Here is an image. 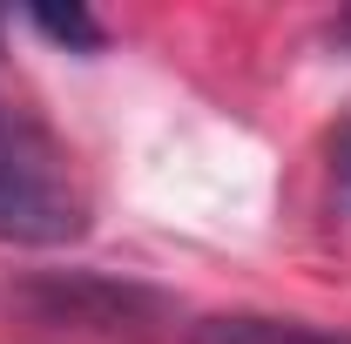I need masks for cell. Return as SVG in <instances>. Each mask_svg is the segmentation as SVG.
Returning a JSON list of instances; mask_svg holds the SVG:
<instances>
[{
  "mask_svg": "<svg viewBox=\"0 0 351 344\" xmlns=\"http://www.w3.org/2000/svg\"><path fill=\"white\" fill-rule=\"evenodd\" d=\"M88 230V189L68 142L34 108L0 95V243L54 250Z\"/></svg>",
  "mask_w": 351,
  "mask_h": 344,
  "instance_id": "1",
  "label": "cell"
},
{
  "mask_svg": "<svg viewBox=\"0 0 351 344\" xmlns=\"http://www.w3.org/2000/svg\"><path fill=\"white\" fill-rule=\"evenodd\" d=\"M34 27H41L47 41H61V47H88V54L108 41V27H101L95 14H82V7H68V14H61V7H34Z\"/></svg>",
  "mask_w": 351,
  "mask_h": 344,
  "instance_id": "2",
  "label": "cell"
},
{
  "mask_svg": "<svg viewBox=\"0 0 351 344\" xmlns=\"http://www.w3.org/2000/svg\"><path fill=\"white\" fill-rule=\"evenodd\" d=\"M331 182H338V203H345V216H351V122L338 129V142H331Z\"/></svg>",
  "mask_w": 351,
  "mask_h": 344,
  "instance_id": "3",
  "label": "cell"
},
{
  "mask_svg": "<svg viewBox=\"0 0 351 344\" xmlns=\"http://www.w3.org/2000/svg\"><path fill=\"white\" fill-rule=\"evenodd\" d=\"M345 34H351V21H345Z\"/></svg>",
  "mask_w": 351,
  "mask_h": 344,
  "instance_id": "4",
  "label": "cell"
}]
</instances>
